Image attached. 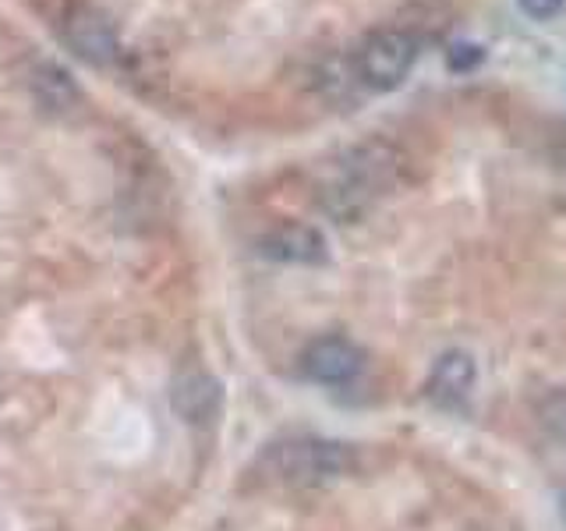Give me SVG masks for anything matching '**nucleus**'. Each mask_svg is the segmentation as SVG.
I'll return each mask as SVG.
<instances>
[{
    "instance_id": "nucleus-1",
    "label": "nucleus",
    "mask_w": 566,
    "mask_h": 531,
    "mask_svg": "<svg viewBox=\"0 0 566 531\" xmlns=\"http://www.w3.org/2000/svg\"><path fill=\"white\" fill-rule=\"evenodd\" d=\"M273 475L287 478V482H318V478L344 475L354 465V454L344 442H323V439H294L280 442L265 457Z\"/></svg>"
},
{
    "instance_id": "nucleus-2",
    "label": "nucleus",
    "mask_w": 566,
    "mask_h": 531,
    "mask_svg": "<svg viewBox=\"0 0 566 531\" xmlns=\"http://www.w3.org/2000/svg\"><path fill=\"white\" fill-rule=\"evenodd\" d=\"M418 61V35L407 29H382L376 35H368L361 53H358V71L365 85L379 88H397Z\"/></svg>"
},
{
    "instance_id": "nucleus-3",
    "label": "nucleus",
    "mask_w": 566,
    "mask_h": 531,
    "mask_svg": "<svg viewBox=\"0 0 566 531\" xmlns=\"http://www.w3.org/2000/svg\"><path fill=\"white\" fill-rule=\"evenodd\" d=\"M61 35L64 43L78 53L82 61L106 67L120 58V40H117V29L114 22L106 18L103 11L88 8V4H71L61 11Z\"/></svg>"
},
{
    "instance_id": "nucleus-4",
    "label": "nucleus",
    "mask_w": 566,
    "mask_h": 531,
    "mask_svg": "<svg viewBox=\"0 0 566 531\" xmlns=\"http://www.w3.org/2000/svg\"><path fill=\"white\" fill-rule=\"evenodd\" d=\"M301 368L315 383H350L365 368V351L347 336H318L301 354Z\"/></svg>"
},
{
    "instance_id": "nucleus-5",
    "label": "nucleus",
    "mask_w": 566,
    "mask_h": 531,
    "mask_svg": "<svg viewBox=\"0 0 566 531\" xmlns=\"http://www.w3.org/2000/svg\"><path fill=\"white\" fill-rule=\"evenodd\" d=\"M259 252L276 262H323L326 259V238L312 223H280L259 241Z\"/></svg>"
},
{
    "instance_id": "nucleus-6",
    "label": "nucleus",
    "mask_w": 566,
    "mask_h": 531,
    "mask_svg": "<svg viewBox=\"0 0 566 531\" xmlns=\"http://www.w3.org/2000/svg\"><path fill=\"white\" fill-rule=\"evenodd\" d=\"M174 407L185 421H209L220 407V383L206 372H185L174 383Z\"/></svg>"
},
{
    "instance_id": "nucleus-7",
    "label": "nucleus",
    "mask_w": 566,
    "mask_h": 531,
    "mask_svg": "<svg viewBox=\"0 0 566 531\" xmlns=\"http://www.w3.org/2000/svg\"><path fill=\"white\" fill-rule=\"evenodd\" d=\"M474 386V358L468 351H447L432 368L429 394L442 404L464 400Z\"/></svg>"
},
{
    "instance_id": "nucleus-8",
    "label": "nucleus",
    "mask_w": 566,
    "mask_h": 531,
    "mask_svg": "<svg viewBox=\"0 0 566 531\" xmlns=\"http://www.w3.org/2000/svg\"><path fill=\"white\" fill-rule=\"evenodd\" d=\"M32 96L53 114H64L82 100L75 79H71L67 67H61V64H40L32 71Z\"/></svg>"
},
{
    "instance_id": "nucleus-9",
    "label": "nucleus",
    "mask_w": 566,
    "mask_h": 531,
    "mask_svg": "<svg viewBox=\"0 0 566 531\" xmlns=\"http://www.w3.org/2000/svg\"><path fill=\"white\" fill-rule=\"evenodd\" d=\"M538 421L548 436L566 442V386L548 389V394L538 400Z\"/></svg>"
},
{
    "instance_id": "nucleus-10",
    "label": "nucleus",
    "mask_w": 566,
    "mask_h": 531,
    "mask_svg": "<svg viewBox=\"0 0 566 531\" xmlns=\"http://www.w3.org/2000/svg\"><path fill=\"white\" fill-rule=\"evenodd\" d=\"M485 61V50L478 43H457L453 50H447V67L457 71V75H468L478 64Z\"/></svg>"
},
{
    "instance_id": "nucleus-11",
    "label": "nucleus",
    "mask_w": 566,
    "mask_h": 531,
    "mask_svg": "<svg viewBox=\"0 0 566 531\" xmlns=\"http://www.w3.org/2000/svg\"><path fill=\"white\" fill-rule=\"evenodd\" d=\"M517 4L527 18H535V22H553V18L563 14L566 0H517Z\"/></svg>"
},
{
    "instance_id": "nucleus-12",
    "label": "nucleus",
    "mask_w": 566,
    "mask_h": 531,
    "mask_svg": "<svg viewBox=\"0 0 566 531\" xmlns=\"http://www.w3.org/2000/svg\"><path fill=\"white\" fill-rule=\"evenodd\" d=\"M563 513H566V496H563Z\"/></svg>"
}]
</instances>
